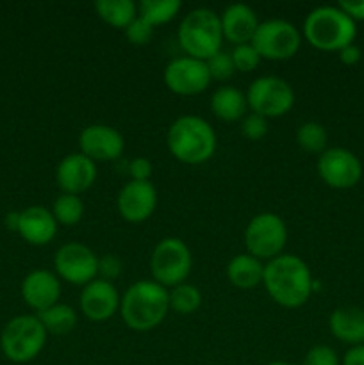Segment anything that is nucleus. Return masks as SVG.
<instances>
[{
	"label": "nucleus",
	"mask_w": 364,
	"mask_h": 365,
	"mask_svg": "<svg viewBox=\"0 0 364 365\" xmlns=\"http://www.w3.org/2000/svg\"><path fill=\"white\" fill-rule=\"evenodd\" d=\"M318 175L332 189H352L363 177L359 157L346 148H327L316 163Z\"/></svg>",
	"instance_id": "nucleus-11"
},
{
	"label": "nucleus",
	"mask_w": 364,
	"mask_h": 365,
	"mask_svg": "<svg viewBox=\"0 0 364 365\" xmlns=\"http://www.w3.org/2000/svg\"><path fill=\"white\" fill-rule=\"evenodd\" d=\"M332 335L350 346L364 344V310L359 307H339L328 319Z\"/></svg>",
	"instance_id": "nucleus-21"
},
{
	"label": "nucleus",
	"mask_w": 364,
	"mask_h": 365,
	"mask_svg": "<svg viewBox=\"0 0 364 365\" xmlns=\"http://www.w3.org/2000/svg\"><path fill=\"white\" fill-rule=\"evenodd\" d=\"M38 319L45 327L46 334L52 335H68L77 327V312L64 303H56L50 309L39 312Z\"/></svg>",
	"instance_id": "nucleus-25"
},
{
	"label": "nucleus",
	"mask_w": 364,
	"mask_h": 365,
	"mask_svg": "<svg viewBox=\"0 0 364 365\" xmlns=\"http://www.w3.org/2000/svg\"><path fill=\"white\" fill-rule=\"evenodd\" d=\"M18 221H20V212L7 214V228H9V230L18 232Z\"/></svg>",
	"instance_id": "nucleus-40"
},
{
	"label": "nucleus",
	"mask_w": 364,
	"mask_h": 365,
	"mask_svg": "<svg viewBox=\"0 0 364 365\" xmlns=\"http://www.w3.org/2000/svg\"><path fill=\"white\" fill-rule=\"evenodd\" d=\"M232 61H234V66L238 71L243 73H248L253 71L261 63V56L256 48H253L252 43H246V45H238L234 46V50L231 52Z\"/></svg>",
	"instance_id": "nucleus-31"
},
{
	"label": "nucleus",
	"mask_w": 364,
	"mask_h": 365,
	"mask_svg": "<svg viewBox=\"0 0 364 365\" xmlns=\"http://www.w3.org/2000/svg\"><path fill=\"white\" fill-rule=\"evenodd\" d=\"M95 9L107 25L123 31L138 16V4L132 0H98L95 2Z\"/></svg>",
	"instance_id": "nucleus-24"
},
{
	"label": "nucleus",
	"mask_w": 364,
	"mask_h": 365,
	"mask_svg": "<svg viewBox=\"0 0 364 365\" xmlns=\"http://www.w3.org/2000/svg\"><path fill=\"white\" fill-rule=\"evenodd\" d=\"M296 143H298L300 148L305 150V152L321 155V153L327 150V128L321 123H318V121H305V123L300 125L298 130H296Z\"/></svg>",
	"instance_id": "nucleus-27"
},
{
	"label": "nucleus",
	"mask_w": 364,
	"mask_h": 365,
	"mask_svg": "<svg viewBox=\"0 0 364 365\" xmlns=\"http://www.w3.org/2000/svg\"><path fill=\"white\" fill-rule=\"evenodd\" d=\"M181 7L182 4L178 0H143L139 2L138 11L143 20L156 27V25H163L173 20Z\"/></svg>",
	"instance_id": "nucleus-26"
},
{
	"label": "nucleus",
	"mask_w": 364,
	"mask_h": 365,
	"mask_svg": "<svg viewBox=\"0 0 364 365\" xmlns=\"http://www.w3.org/2000/svg\"><path fill=\"white\" fill-rule=\"evenodd\" d=\"M164 84L171 93L181 96L200 95L211 84V75L206 61L193 57H177L164 68Z\"/></svg>",
	"instance_id": "nucleus-13"
},
{
	"label": "nucleus",
	"mask_w": 364,
	"mask_h": 365,
	"mask_svg": "<svg viewBox=\"0 0 364 365\" xmlns=\"http://www.w3.org/2000/svg\"><path fill=\"white\" fill-rule=\"evenodd\" d=\"M21 296L24 302L36 312L50 309L61 298L59 278L49 269H34L21 282Z\"/></svg>",
	"instance_id": "nucleus-18"
},
{
	"label": "nucleus",
	"mask_w": 364,
	"mask_h": 365,
	"mask_svg": "<svg viewBox=\"0 0 364 365\" xmlns=\"http://www.w3.org/2000/svg\"><path fill=\"white\" fill-rule=\"evenodd\" d=\"M178 45L193 59L207 61L221 50L220 14L207 7L189 11L178 25Z\"/></svg>",
	"instance_id": "nucleus-5"
},
{
	"label": "nucleus",
	"mask_w": 364,
	"mask_h": 365,
	"mask_svg": "<svg viewBox=\"0 0 364 365\" xmlns=\"http://www.w3.org/2000/svg\"><path fill=\"white\" fill-rule=\"evenodd\" d=\"M302 365H341V362L334 348L327 344H318L305 353Z\"/></svg>",
	"instance_id": "nucleus-33"
},
{
	"label": "nucleus",
	"mask_w": 364,
	"mask_h": 365,
	"mask_svg": "<svg viewBox=\"0 0 364 365\" xmlns=\"http://www.w3.org/2000/svg\"><path fill=\"white\" fill-rule=\"evenodd\" d=\"M120 299L116 287L111 282L95 278L82 287L81 296H79V305H81L82 314L89 321L103 323L120 310Z\"/></svg>",
	"instance_id": "nucleus-16"
},
{
	"label": "nucleus",
	"mask_w": 364,
	"mask_h": 365,
	"mask_svg": "<svg viewBox=\"0 0 364 365\" xmlns=\"http://www.w3.org/2000/svg\"><path fill=\"white\" fill-rule=\"evenodd\" d=\"M252 45L259 52L261 59L285 61L300 50L302 34L291 21L273 18L259 24Z\"/></svg>",
	"instance_id": "nucleus-9"
},
{
	"label": "nucleus",
	"mask_w": 364,
	"mask_h": 365,
	"mask_svg": "<svg viewBox=\"0 0 364 365\" xmlns=\"http://www.w3.org/2000/svg\"><path fill=\"white\" fill-rule=\"evenodd\" d=\"M341 365H364V344L352 346L343 356Z\"/></svg>",
	"instance_id": "nucleus-39"
},
{
	"label": "nucleus",
	"mask_w": 364,
	"mask_h": 365,
	"mask_svg": "<svg viewBox=\"0 0 364 365\" xmlns=\"http://www.w3.org/2000/svg\"><path fill=\"white\" fill-rule=\"evenodd\" d=\"M357 25L339 6H320L310 11L303 21V38L310 46L323 52H339L352 45Z\"/></svg>",
	"instance_id": "nucleus-4"
},
{
	"label": "nucleus",
	"mask_w": 364,
	"mask_h": 365,
	"mask_svg": "<svg viewBox=\"0 0 364 365\" xmlns=\"http://www.w3.org/2000/svg\"><path fill=\"white\" fill-rule=\"evenodd\" d=\"M125 36H127V39L132 45L143 46L152 39L153 25H150L148 21L143 20L141 16H136L134 20L125 27Z\"/></svg>",
	"instance_id": "nucleus-32"
},
{
	"label": "nucleus",
	"mask_w": 364,
	"mask_h": 365,
	"mask_svg": "<svg viewBox=\"0 0 364 365\" xmlns=\"http://www.w3.org/2000/svg\"><path fill=\"white\" fill-rule=\"evenodd\" d=\"M206 64L207 70H209L211 81H213V78L214 81H228L236 71L232 56L228 52H223V50L214 53L211 59L206 61Z\"/></svg>",
	"instance_id": "nucleus-30"
},
{
	"label": "nucleus",
	"mask_w": 364,
	"mask_h": 365,
	"mask_svg": "<svg viewBox=\"0 0 364 365\" xmlns=\"http://www.w3.org/2000/svg\"><path fill=\"white\" fill-rule=\"evenodd\" d=\"M339 7L352 18L353 21L364 20V0L363 2H353V0H343L339 2Z\"/></svg>",
	"instance_id": "nucleus-37"
},
{
	"label": "nucleus",
	"mask_w": 364,
	"mask_h": 365,
	"mask_svg": "<svg viewBox=\"0 0 364 365\" xmlns=\"http://www.w3.org/2000/svg\"><path fill=\"white\" fill-rule=\"evenodd\" d=\"M263 285L270 298L285 309H298L309 302L314 280L309 266L300 257L282 253L264 266Z\"/></svg>",
	"instance_id": "nucleus-1"
},
{
	"label": "nucleus",
	"mask_w": 364,
	"mask_h": 365,
	"mask_svg": "<svg viewBox=\"0 0 364 365\" xmlns=\"http://www.w3.org/2000/svg\"><path fill=\"white\" fill-rule=\"evenodd\" d=\"M152 163L146 157H136L128 163V175H131V180H139V182H150L152 177Z\"/></svg>",
	"instance_id": "nucleus-36"
},
{
	"label": "nucleus",
	"mask_w": 364,
	"mask_h": 365,
	"mask_svg": "<svg viewBox=\"0 0 364 365\" xmlns=\"http://www.w3.org/2000/svg\"><path fill=\"white\" fill-rule=\"evenodd\" d=\"M18 234L32 246L49 245L57 234V221L52 210L38 205L21 210Z\"/></svg>",
	"instance_id": "nucleus-20"
},
{
	"label": "nucleus",
	"mask_w": 364,
	"mask_h": 365,
	"mask_svg": "<svg viewBox=\"0 0 364 365\" xmlns=\"http://www.w3.org/2000/svg\"><path fill=\"white\" fill-rule=\"evenodd\" d=\"M202 305V294L198 289L191 284H181L170 289V310L182 314V316H189V314L196 312Z\"/></svg>",
	"instance_id": "nucleus-29"
},
{
	"label": "nucleus",
	"mask_w": 364,
	"mask_h": 365,
	"mask_svg": "<svg viewBox=\"0 0 364 365\" xmlns=\"http://www.w3.org/2000/svg\"><path fill=\"white\" fill-rule=\"evenodd\" d=\"M241 132L250 141H261L268 134V120L256 113H250L248 116L243 118Z\"/></svg>",
	"instance_id": "nucleus-34"
},
{
	"label": "nucleus",
	"mask_w": 364,
	"mask_h": 365,
	"mask_svg": "<svg viewBox=\"0 0 364 365\" xmlns=\"http://www.w3.org/2000/svg\"><path fill=\"white\" fill-rule=\"evenodd\" d=\"M168 150L184 164H203L216 152V134L203 118L184 114L168 128Z\"/></svg>",
	"instance_id": "nucleus-3"
},
{
	"label": "nucleus",
	"mask_w": 364,
	"mask_h": 365,
	"mask_svg": "<svg viewBox=\"0 0 364 365\" xmlns=\"http://www.w3.org/2000/svg\"><path fill=\"white\" fill-rule=\"evenodd\" d=\"M56 180L61 191L79 196L95 184L96 164L84 153H70L61 159L56 171Z\"/></svg>",
	"instance_id": "nucleus-17"
},
{
	"label": "nucleus",
	"mask_w": 364,
	"mask_h": 365,
	"mask_svg": "<svg viewBox=\"0 0 364 365\" xmlns=\"http://www.w3.org/2000/svg\"><path fill=\"white\" fill-rule=\"evenodd\" d=\"M170 310V291L153 280L128 285L120 299L123 323L134 331H150L159 327Z\"/></svg>",
	"instance_id": "nucleus-2"
},
{
	"label": "nucleus",
	"mask_w": 364,
	"mask_h": 365,
	"mask_svg": "<svg viewBox=\"0 0 364 365\" xmlns=\"http://www.w3.org/2000/svg\"><path fill=\"white\" fill-rule=\"evenodd\" d=\"M211 109L221 121H238L245 118L248 102L246 95L234 86H221L211 96Z\"/></svg>",
	"instance_id": "nucleus-23"
},
{
	"label": "nucleus",
	"mask_w": 364,
	"mask_h": 365,
	"mask_svg": "<svg viewBox=\"0 0 364 365\" xmlns=\"http://www.w3.org/2000/svg\"><path fill=\"white\" fill-rule=\"evenodd\" d=\"M227 277L234 287L243 291L256 289L257 285H263L264 264L250 253H239L228 262Z\"/></svg>",
	"instance_id": "nucleus-22"
},
{
	"label": "nucleus",
	"mask_w": 364,
	"mask_h": 365,
	"mask_svg": "<svg viewBox=\"0 0 364 365\" xmlns=\"http://www.w3.org/2000/svg\"><path fill=\"white\" fill-rule=\"evenodd\" d=\"M120 273H121L120 257L111 255V253L98 257V278L113 284V280H116V278L120 277Z\"/></svg>",
	"instance_id": "nucleus-35"
},
{
	"label": "nucleus",
	"mask_w": 364,
	"mask_h": 365,
	"mask_svg": "<svg viewBox=\"0 0 364 365\" xmlns=\"http://www.w3.org/2000/svg\"><path fill=\"white\" fill-rule=\"evenodd\" d=\"M52 214L56 217L57 225H64V227H74L84 216V203L79 196L66 195L61 192L56 198L52 207Z\"/></svg>",
	"instance_id": "nucleus-28"
},
{
	"label": "nucleus",
	"mask_w": 364,
	"mask_h": 365,
	"mask_svg": "<svg viewBox=\"0 0 364 365\" xmlns=\"http://www.w3.org/2000/svg\"><path fill=\"white\" fill-rule=\"evenodd\" d=\"M46 335L38 316H18L4 327L0 348L11 362L27 364L43 351Z\"/></svg>",
	"instance_id": "nucleus-6"
},
{
	"label": "nucleus",
	"mask_w": 364,
	"mask_h": 365,
	"mask_svg": "<svg viewBox=\"0 0 364 365\" xmlns=\"http://www.w3.org/2000/svg\"><path fill=\"white\" fill-rule=\"evenodd\" d=\"M120 216L128 223H143L157 207V191L152 182L131 180L120 189L116 200Z\"/></svg>",
	"instance_id": "nucleus-15"
},
{
	"label": "nucleus",
	"mask_w": 364,
	"mask_h": 365,
	"mask_svg": "<svg viewBox=\"0 0 364 365\" xmlns=\"http://www.w3.org/2000/svg\"><path fill=\"white\" fill-rule=\"evenodd\" d=\"M220 24L223 39L234 43L236 46L252 43L253 34L259 27L256 11L246 4H231L220 14Z\"/></svg>",
	"instance_id": "nucleus-19"
},
{
	"label": "nucleus",
	"mask_w": 364,
	"mask_h": 365,
	"mask_svg": "<svg viewBox=\"0 0 364 365\" xmlns=\"http://www.w3.org/2000/svg\"><path fill=\"white\" fill-rule=\"evenodd\" d=\"M246 102L252 113L266 118H278L288 114L295 106V91L284 78L266 75L250 84L246 91Z\"/></svg>",
	"instance_id": "nucleus-10"
},
{
	"label": "nucleus",
	"mask_w": 364,
	"mask_h": 365,
	"mask_svg": "<svg viewBox=\"0 0 364 365\" xmlns=\"http://www.w3.org/2000/svg\"><path fill=\"white\" fill-rule=\"evenodd\" d=\"M191 266V252L178 237H166L157 242L150 257V273L153 282L166 289L184 284Z\"/></svg>",
	"instance_id": "nucleus-7"
},
{
	"label": "nucleus",
	"mask_w": 364,
	"mask_h": 365,
	"mask_svg": "<svg viewBox=\"0 0 364 365\" xmlns=\"http://www.w3.org/2000/svg\"><path fill=\"white\" fill-rule=\"evenodd\" d=\"M360 57H363V52H360V48L357 45H348L345 46V48L339 50V61H341L343 64H348V66H352V64H357L360 61Z\"/></svg>",
	"instance_id": "nucleus-38"
},
{
	"label": "nucleus",
	"mask_w": 364,
	"mask_h": 365,
	"mask_svg": "<svg viewBox=\"0 0 364 365\" xmlns=\"http://www.w3.org/2000/svg\"><path fill=\"white\" fill-rule=\"evenodd\" d=\"M288 242V228L284 220L273 212H261L250 220L245 230V245L252 257L271 260L282 255Z\"/></svg>",
	"instance_id": "nucleus-8"
},
{
	"label": "nucleus",
	"mask_w": 364,
	"mask_h": 365,
	"mask_svg": "<svg viewBox=\"0 0 364 365\" xmlns=\"http://www.w3.org/2000/svg\"><path fill=\"white\" fill-rule=\"evenodd\" d=\"M266 365H293V364L282 362V360H275V362H270V364H266Z\"/></svg>",
	"instance_id": "nucleus-41"
},
{
	"label": "nucleus",
	"mask_w": 364,
	"mask_h": 365,
	"mask_svg": "<svg viewBox=\"0 0 364 365\" xmlns=\"http://www.w3.org/2000/svg\"><path fill=\"white\" fill-rule=\"evenodd\" d=\"M81 153H84L93 163H107L114 160L123 153V135L109 125L95 123L88 125L79 135Z\"/></svg>",
	"instance_id": "nucleus-14"
},
{
	"label": "nucleus",
	"mask_w": 364,
	"mask_h": 365,
	"mask_svg": "<svg viewBox=\"0 0 364 365\" xmlns=\"http://www.w3.org/2000/svg\"><path fill=\"white\" fill-rule=\"evenodd\" d=\"M57 274L68 284L88 285L98 278V257L91 248L77 241L66 242L61 246L54 259Z\"/></svg>",
	"instance_id": "nucleus-12"
}]
</instances>
